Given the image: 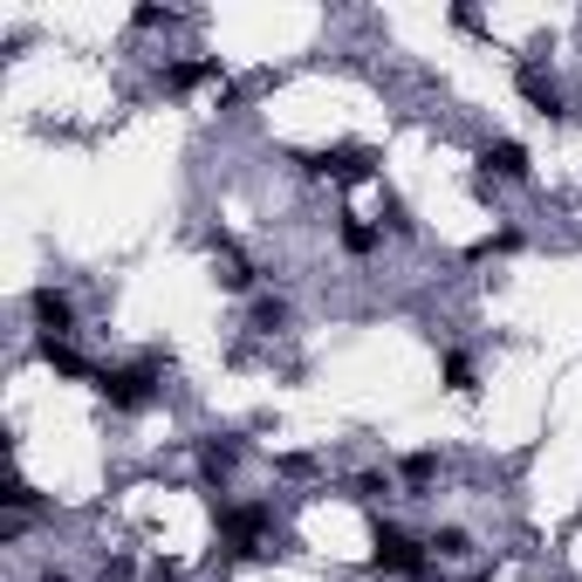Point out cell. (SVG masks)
<instances>
[{"label": "cell", "instance_id": "6", "mask_svg": "<svg viewBox=\"0 0 582 582\" xmlns=\"http://www.w3.org/2000/svg\"><path fill=\"white\" fill-rule=\"evenodd\" d=\"M41 364H48V370H62V377H96V370H90L83 357H75L69 343H41Z\"/></svg>", "mask_w": 582, "mask_h": 582}, {"label": "cell", "instance_id": "2", "mask_svg": "<svg viewBox=\"0 0 582 582\" xmlns=\"http://www.w3.org/2000/svg\"><path fill=\"white\" fill-rule=\"evenodd\" d=\"M96 391H104L110 412H144L158 384H151V364H131V370H96Z\"/></svg>", "mask_w": 582, "mask_h": 582}, {"label": "cell", "instance_id": "1", "mask_svg": "<svg viewBox=\"0 0 582 582\" xmlns=\"http://www.w3.org/2000/svg\"><path fill=\"white\" fill-rule=\"evenodd\" d=\"M377 569L384 575H418V582H432V569H425V542L418 535H404V527H377Z\"/></svg>", "mask_w": 582, "mask_h": 582}, {"label": "cell", "instance_id": "4", "mask_svg": "<svg viewBox=\"0 0 582 582\" xmlns=\"http://www.w3.org/2000/svg\"><path fill=\"white\" fill-rule=\"evenodd\" d=\"M479 165H487L494 179H514V186H521V179H527V165H535V158H527V144H521V138H494L487 151H479Z\"/></svg>", "mask_w": 582, "mask_h": 582}, {"label": "cell", "instance_id": "9", "mask_svg": "<svg viewBox=\"0 0 582 582\" xmlns=\"http://www.w3.org/2000/svg\"><path fill=\"white\" fill-rule=\"evenodd\" d=\"M41 582H69V575H41Z\"/></svg>", "mask_w": 582, "mask_h": 582}, {"label": "cell", "instance_id": "7", "mask_svg": "<svg viewBox=\"0 0 582 582\" xmlns=\"http://www.w3.org/2000/svg\"><path fill=\"white\" fill-rule=\"evenodd\" d=\"M432 473H439V452H412V460H404V479H412V487H425Z\"/></svg>", "mask_w": 582, "mask_h": 582}, {"label": "cell", "instance_id": "3", "mask_svg": "<svg viewBox=\"0 0 582 582\" xmlns=\"http://www.w3.org/2000/svg\"><path fill=\"white\" fill-rule=\"evenodd\" d=\"M28 309H35V329H41V343H62L69 329H75V309H69V295H56V288H35V295H28Z\"/></svg>", "mask_w": 582, "mask_h": 582}, {"label": "cell", "instance_id": "8", "mask_svg": "<svg viewBox=\"0 0 582 582\" xmlns=\"http://www.w3.org/2000/svg\"><path fill=\"white\" fill-rule=\"evenodd\" d=\"M446 391H473V364L466 357H446Z\"/></svg>", "mask_w": 582, "mask_h": 582}, {"label": "cell", "instance_id": "5", "mask_svg": "<svg viewBox=\"0 0 582 582\" xmlns=\"http://www.w3.org/2000/svg\"><path fill=\"white\" fill-rule=\"evenodd\" d=\"M336 240H343V254H377V247H384V234H377V226H364V219H343Z\"/></svg>", "mask_w": 582, "mask_h": 582}]
</instances>
